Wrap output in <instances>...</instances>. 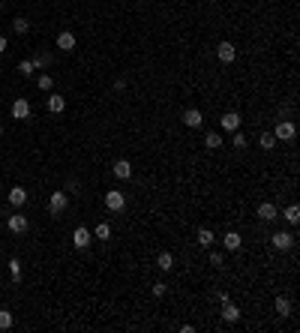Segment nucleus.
<instances>
[{"label":"nucleus","instance_id":"f257e3e1","mask_svg":"<svg viewBox=\"0 0 300 333\" xmlns=\"http://www.w3.org/2000/svg\"><path fill=\"white\" fill-rule=\"evenodd\" d=\"M213 54H216V60H219L222 66H234V60H237V45H234L231 39H219L216 48H213Z\"/></svg>","mask_w":300,"mask_h":333},{"label":"nucleus","instance_id":"f03ea898","mask_svg":"<svg viewBox=\"0 0 300 333\" xmlns=\"http://www.w3.org/2000/svg\"><path fill=\"white\" fill-rule=\"evenodd\" d=\"M66 207H69V192H66V189H57V192L48 195V213H51V216H60Z\"/></svg>","mask_w":300,"mask_h":333},{"label":"nucleus","instance_id":"7ed1b4c3","mask_svg":"<svg viewBox=\"0 0 300 333\" xmlns=\"http://www.w3.org/2000/svg\"><path fill=\"white\" fill-rule=\"evenodd\" d=\"M273 138H276V141H294V138H297V126H294V120H276Z\"/></svg>","mask_w":300,"mask_h":333},{"label":"nucleus","instance_id":"20e7f679","mask_svg":"<svg viewBox=\"0 0 300 333\" xmlns=\"http://www.w3.org/2000/svg\"><path fill=\"white\" fill-rule=\"evenodd\" d=\"M102 201H105V207H108L111 213H120V210H126V195H123L120 189H108V192L102 195Z\"/></svg>","mask_w":300,"mask_h":333},{"label":"nucleus","instance_id":"39448f33","mask_svg":"<svg viewBox=\"0 0 300 333\" xmlns=\"http://www.w3.org/2000/svg\"><path fill=\"white\" fill-rule=\"evenodd\" d=\"M255 216H258V222H276L279 207L273 201H261V204H255Z\"/></svg>","mask_w":300,"mask_h":333},{"label":"nucleus","instance_id":"423d86ee","mask_svg":"<svg viewBox=\"0 0 300 333\" xmlns=\"http://www.w3.org/2000/svg\"><path fill=\"white\" fill-rule=\"evenodd\" d=\"M270 243H273V249H279V252H288V249H294V234L291 231H273V237H270Z\"/></svg>","mask_w":300,"mask_h":333},{"label":"nucleus","instance_id":"0eeeda50","mask_svg":"<svg viewBox=\"0 0 300 333\" xmlns=\"http://www.w3.org/2000/svg\"><path fill=\"white\" fill-rule=\"evenodd\" d=\"M219 126H222L225 132H237V129L243 126V114H240V111H225V114L219 117Z\"/></svg>","mask_w":300,"mask_h":333},{"label":"nucleus","instance_id":"6e6552de","mask_svg":"<svg viewBox=\"0 0 300 333\" xmlns=\"http://www.w3.org/2000/svg\"><path fill=\"white\" fill-rule=\"evenodd\" d=\"M111 174H114L117 180H132V162L123 159V156L114 159V162H111Z\"/></svg>","mask_w":300,"mask_h":333},{"label":"nucleus","instance_id":"1a4fd4ad","mask_svg":"<svg viewBox=\"0 0 300 333\" xmlns=\"http://www.w3.org/2000/svg\"><path fill=\"white\" fill-rule=\"evenodd\" d=\"M180 120H183V126H186V129H201V123H204V114H201L198 108H186V111L180 114Z\"/></svg>","mask_w":300,"mask_h":333},{"label":"nucleus","instance_id":"9d476101","mask_svg":"<svg viewBox=\"0 0 300 333\" xmlns=\"http://www.w3.org/2000/svg\"><path fill=\"white\" fill-rule=\"evenodd\" d=\"M222 246H225L228 252H237V249L243 246V234H240L237 228H228V231L222 234Z\"/></svg>","mask_w":300,"mask_h":333},{"label":"nucleus","instance_id":"9b49d317","mask_svg":"<svg viewBox=\"0 0 300 333\" xmlns=\"http://www.w3.org/2000/svg\"><path fill=\"white\" fill-rule=\"evenodd\" d=\"M219 315H222V321H225V324H237L243 312H240V306H237L234 300H225V303H222V312H219Z\"/></svg>","mask_w":300,"mask_h":333},{"label":"nucleus","instance_id":"f8f14e48","mask_svg":"<svg viewBox=\"0 0 300 333\" xmlns=\"http://www.w3.org/2000/svg\"><path fill=\"white\" fill-rule=\"evenodd\" d=\"M90 240H93V234H90V228H84V225H78V228L72 231V246H75V249H87V246H90Z\"/></svg>","mask_w":300,"mask_h":333},{"label":"nucleus","instance_id":"ddd939ff","mask_svg":"<svg viewBox=\"0 0 300 333\" xmlns=\"http://www.w3.org/2000/svg\"><path fill=\"white\" fill-rule=\"evenodd\" d=\"M195 243H198L201 249H210V246L216 243V231H213V228H207V225H201V228L195 231Z\"/></svg>","mask_w":300,"mask_h":333},{"label":"nucleus","instance_id":"4468645a","mask_svg":"<svg viewBox=\"0 0 300 333\" xmlns=\"http://www.w3.org/2000/svg\"><path fill=\"white\" fill-rule=\"evenodd\" d=\"M9 114H12L15 120H27V117H30V102L18 96V99L12 102V108H9Z\"/></svg>","mask_w":300,"mask_h":333},{"label":"nucleus","instance_id":"2eb2a0df","mask_svg":"<svg viewBox=\"0 0 300 333\" xmlns=\"http://www.w3.org/2000/svg\"><path fill=\"white\" fill-rule=\"evenodd\" d=\"M6 228H9L12 234H24V231H27V216H21V213H12V216L6 219Z\"/></svg>","mask_w":300,"mask_h":333},{"label":"nucleus","instance_id":"dca6fc26","mask_svg":"<svg viewBox=\"0 0 300 333\" xmlns=\"http://www.w3.org/2000/svg\"><path fill=\"white\" fill-rule=\"evenodd\" d=\"M156 267H159L162 273H171V270H174V252H171V249H162V252L156 255Z\"/></svg>","mask_w":300,"mask_h":333},{"label":"nucleus","instance_id":"f3484780","mask_svg":"<svg viewBox=\"0 0 300 333\" xmlns=\"http://www.w3.org/2000/svg\"><path fill=\"white\" fill-rule=\"evenodd\" d=\"M57 48H60V51H75V33L60 30V33H57Z\"/></svg>","mask_w":300,"mask_h":333},{"label":"nucleus","instance_id":"a211bd4d","mask_svg":"<svg viewBox=\"0 0 300 333\" xmlns=\"http://www.w3.org/2000/svg\"><path fill=\"white\" fill-rule=\"evenodd\" d=\"M45 105H48V111H51V114H63V111H66V96H60V93H51Z\"/></svg>","mask_w":300,"mask_h":333},{"label":"nucleus","instance_id":"6ab92c4d","mask_svg":"<svg viewBox=\"0 0 300 333\" xmlns=\"http://www.w3.org/2000/svg\"><path fill=\"white\" fill-rule=\"evenodd\" d=\"M6 201H9L12 207H21V204L27 201V189H24V186H12L9 195H6Z\"/></svg>","mask_w":300,"mask_h":333},{"label":"nucleus","instance_id":"aec40b11","mask_svg":"<svg viewBox=\"0 0 300 333\" xmlns=\"http://www.w3.org/2000/svg\"><path fill=\"white\" fill-rule=\"evenodd\" d=\"M273 309H276L282 318H288V315L294 312V309H291V300H288L285 294H276V297H273Z\"/></svg>","mask_w":300,"mask_h":333},{"label":"nucleus","instance_id":"412c9836","mask_svg":"<svg viewBox=\"0 0 300 333\" xmlns=\"http://www.w3.org/2000/svg\"><path fill=\"white\" fill-rule=\"evenodd\" d=\"M258 147H261L264 153L276 150V138H273V132H261V135H258Z\"/></svg>","mask_w":300,"mask_h":333},{"label":"nucleus","instance_id":"4be33fe9","mask_svg":"<svg viewBox=\"0 0 300 333\" xmlns=\"http://www.w3.org/2000/svg\"><path fill=\"white\" fill-rule=\"evenodd\" d=\"M282 216H285V222H288V225H297V222H300V207L291 201V204L285 207V213H282Z\"/></svg>","mask_w":300,"mask_h":333},{"label":"nucleus","instance_id":"5701e85b","mask_svg":"<svg viewBox=\"0 0 300 333\" xmlns=\"http://www.w3.org/2000/svg\"><path fill=\"white\" fill-rule=\"evenodd\" d=\"M204 147H207V150H219V147H222V135H219V132H207V135H204Z\"/></svg>","mask_w":300,"mask_h":333},{"label":"nucleus","instance_id":"b1692460","mask_svg":"<svg viewBox=\"0 0 300 333\" xmlns=\"http://www.w3.org/2000/svg\"><path fill=\"white\" fill-rule=\"evenodd\" d=\"M93 237H96V240H111V225H108V222H99V225L93 228Z\"/></svg>","mask_w":300,"mask_h":333},{"label":"nucleus","instance_id":"393cba45","mask_svg":"<svg viewBox=\"0 0 300 333\" xmlns=\"http://www.w3.org/2000/svg\"><path fill=\"white\" fill-rule=\"evenodd\" d=\"M207 264H210L213 270H222V267H225V255H222V252H213V249H210V255H207Z\"/></svg>","mask_w":300,"mask_h":333},{"label":"nucleus","instance_id":"a878e982","mask_svg":"<svg viewBox=\"0 0 300 333\" xmlns=\"http://www.w3.org/2000/svg\"><path fill=\"white\" fill-rule=\"evenodd\" d=\"M165 294H168V285H165V282H153V285H150V297H156V300H162Z\"/></svg>","mask_w":300,"mask_h":333},{"label":"nucleus","instance_id":"bb28decb","mask_svg":"<svg viewBox=\"0 0 300 333\" xmlns=\"http://www.w3.org/2000/svg\"><path fill=\"white\" fill-rule=\"evenodd\" d=\"M12 324H15V315L9 309H0V330H9Z\"/></svg>","mask_w":300,"mask_h":333},{"label":"nucleus","instance_id":"cd10ccee","mask_svg":"<svg viewBox=\"0 0 300 333\" xmlns=\"http://www.w3.org/2000/svg\"><path fill=\"white\" fill-rule=\"evenodd\" d=\"M30 63H33V69H45V66L51 63V54H42V51H39V54L30 60Z\"/></svg>","mask_w":300,"mask_h":333},{"label":"nucleus","instance_id":"c85d7f7f","mask_svg":"<svg viewBox=\"0 0 300 333\" xmlns=\"http://www.w3.org/2000/svg\"><path fill=\"white\" fill-rule=\"evenodd\" d=\"M12 30H15L18 36L27 33V30H30V21H27V18H15V21H12Z\"/></svg>","mask_w":300,"mask_h":333},{"label":"nucleus","instance_id":"c756f323","mask_svg":"<svg viewBox=\"0 0 300 333\" xmlns=\"http://www.w3.org/2000/svg\"><path fill=\"white\" fill-rule=\"evenodd\" d=\"M9 276H12V282H18V279H21V261H18V258H12V261H9Z\"/></svg>","mask_w":300,"mask_h":333},{"label":"nucleus","instance_id":"7c9ffc66","mask_svg":"<svg viewBox=\"0 0 300 333\" xmlns=\"http://www.w3.org/2000/svg\"><path fill=\"white\" fill-rule=\"evenodd\" d=\"M36 87H39V90H51V87H54V78H51V75H39V78H36Z\"/></svg>","mask_w":300,"mask_h":333},{"label":"nucleus","instance_id":"2f4dec72","mask_svg":"<svg viewBox=\"0 0 300 333\" xmlns=\"http://www.w3.org/2000/svg\"><path fill=\"white\" fill-rule=\"evenodd\" d=\"M18 75H24V78L33 75V63H30V60H21V63H18Z\"/></svg>","mask_w":300,"mask_h":333},{"label":"nucleus","instance_id":"473e14b6","mask_svg":"<svg viewBox=\"0 0 300 333\" xmlns=\"http://www.w3.org/2000/svg\"><path fill=\"white\" fill-rule=\"evenodd\" d=\"M246 144H249V141H246V135L237 129V132H234V147H237V150H246Z\"/></svg>","mask_w":300,"mask_h":333},{"label":"nucleus","instance_id":"72a5a7b5","mask_svg":"<svg viewBox=\"0 0 300 333\" xmlns=\"http://www.w3.org/2000/svg\"><path fill=\"white\" fill-rule=\"evenodd\" d=\"M111 87H114V93H126V78H123V75H117Z\"/></svg>","mask_w":300,"mask_h":333},{"label":"nucleus","instance_id":"f704fd0d","mask_svg":"<svg viewBox=\"0 0 300 333\" xmlns=\"http://www.w3.org/2000/svg\"><path fill=\"white\" fill-rule=\"evenodd\" d=\"M78 186H81V183H78L75 177H66V192H78Z\"/></svg>","mask_w":300,"mask_h":333},{"label":"nucleus","instance_id":"c9c22d12","mask_svg":"<svg viewBox=\"0 0 300 333\" xmlns=\"http://www.w3.org/2000/svg\"><path fill=\"white\" fill-rule=\"evenodd\" d=\"M180 333H195V324H189V321H186V324H180Z\"/></svg>","mask_w":300,"mask_h":333},{"label":"nucleus","instance_id":"e433bc0d","mask_svg":"<svg viewBox=\"0 0 300 333\" xmlns=\"http://www.w3.org/2000/svg\"><path fill=\"white\" fill-rule=\"evenodd\" d=\"M6 51V36H0V54Z\"/></svg>","mask_w":300,"mask_h":333},{"label":"nucleus","instance_id":"4c0bfd02","mask_svg":"<svg viewBox=\"0 0 300 333\" xmlns=\"http://www.w3.org/2000/svg\"><path fill=\"white\" fill-rule=\"evenodd\" d=\"M0 135H3V123H0Z\"/></svg>","mask_w":300,"mask_h":333},{"label":"nucleus","instance_id":"58836bf2","mask_svg":"<svg viewBox=\"0 0 300 333\" xmlns=\"http://www.w3.org/2000/svg\"><path fill=\"white\" fill-rule=\"evenodd\" d=\"M0 9H3V0H0Z\"/></svg>","mask_w":300,"mask_h":333}]
</instances>
